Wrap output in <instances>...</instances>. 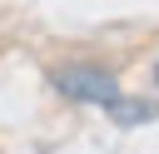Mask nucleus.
I'll use <instances>...</instances> for the list:
<instances>
[{
  "label": "nucleus",
  "instance_id": "obj_2",
  "mask_svg": "<svg viewBox=\"0 0 159 154\" xmlns=\"http://www.w3.org/2000/svg\"><path fill=\"white\" fill-rule=\"evenodd\" d=\"M104 114H109V124H119V129H134V124H144V119H154L159 114V104L154 99H144V94H114L109 104H104Z\"/></svg>",
  "mask_w": 159,
  "mask_h": 154
},
{
  "label": "nucleus",
  "instance_id": "obj_3",
  "mask_svg": "<svg viewBox=\"0 0 159 154\" xmlns=\"http://www.w3.org/2000/svg\"><path fill=\"white\" fill-rule=\"evenodd\" d=\"M149 79H154V89H159V60H154V70H149Z\"/></svg>",
  "mask_w": 159,
  "mask_h": 154
},
{
  "label": "nucleus",
  "instance_id": "obj_1",
  "mask_svg": "<svg viewBox=\"0 0 159 154\" xmlns=\"http://www.w3.org/2000/svg\"><path fill=\"white\" fill-rule=\"evenodd\" d=\"M50 89L60 99H70V104H99L104 109L119 94V75L109 65H99V60H65V65L50 70Z\"/></svg>",
  "mask_w": 159,
  "mask_h": 154
}]
</instances>
